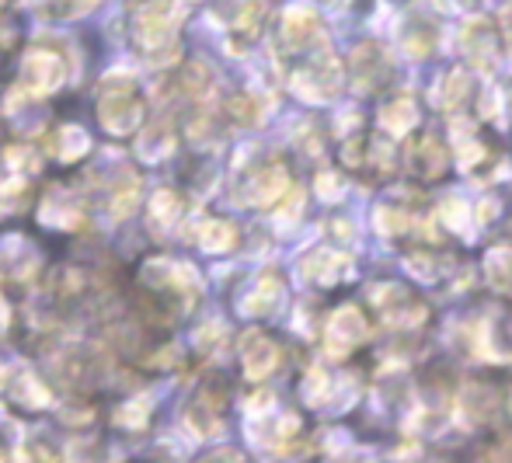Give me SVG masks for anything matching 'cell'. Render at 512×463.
Masks as SVG:
<instances>
[{"instance_id": "1", "label": "cell", "mask_w": 512, "mask_h": 463, "mask_svg": "<svg viewBox=\"0 0 512 463\" xmlns=\"http://www.w3.org/2000/svg\"><path fill=\"white\" fill-rule=\"evenodd\" d=\"M98 119H102V126L115 136H129L143 126V101L129 77H119V81L108 77L105 98H102V105H98Z\"/></svg>"}, {"instance_id": "2", "label": "cell", "mask_w": 512, "mask_h": 463, "mask_svg": "<svg viewBox=\"0 0 512 463\" xmlns=\"http://www.w3.org/2000/svg\"><path fill=\"white\" fill-rule=\"evenodd\" d=\"M175 39V21H171L168 4H147L140 14H136V46L143 53H157V49L171 46Z\"/></svg>"}, {"instance_id": "3", "label": "cell", "mask_w": 512, "mask_h": 463, "mask_svg": "<svg viewBox=\"0 0 512 463\" xmlns=\"http://www.w3.org/2000/svg\"><path fill=\"white\" fill-rule=\"evenodd\" d=\"M21 77H25V88L32 94H53L63 88V60L46 49H32L21 63Z\"/></svg>"}, {"instance_id": "4", "label": "cell", "mask_w": 512, "mask_h": 463, "mask_svg": "<svg viewBox=\"0 0 512 463\" xmlns=\"http://www.w3.org/2000/svg\"><path fill=\"white\" fill-rule=\"evenodd\" d=\"M241 356H244V370H248V376H265V373H272V366H276V359H279V349L269 342L265 335H248L244 338V345H241Z\"/></svg>"}, {"instance_id": "5", "label": "cell", "mask_w": 512, "mask_h": 463, "mask_svg": "<svg viewBox=\"0 0 512 463\" xmlns=\"http://www.w3.org/2000/svg\"><path fill=\"white\" fill-rule=\"evenodd\" d=\"M42 220L49 227H77L81 223V202L74 199L70 192H49L46 202H42Z\"/></svg>"}, {"instance_id": "6", "label": "cell", "mask_w": 512, "mask_h": 463, "mask_svg": "<svg viewBox=\"0 0 512 463\" xmlns=\"http://www.w3.org/2000/svg\"><path fill=\"white\" fill-rule=\"evenodd\" d=\"M460 408L471 422H488V418L499 411V394H495L488 383H471L460 397Z\"/></svg>"}, {"instance_id": "7", "label": "cell", "mask_w": 512, "mask_h": 463, "mask_svg": "<svg viewBox=\"0 0 512 463\" xmlns=\"http://www.w3.org/2000/svg\"><path fill=\"white\" fill-rule=\"evenodd\" d=\"M88 147H91V140L84 129L63 126L60 133H56V157H60V161H77V157L88 154Z\"/></svg>"}, {"instance_id": "8", "label": "cell", "mask_w": 512, "mask_h": 463, "mask_svg": "<svg viewBox=\"0 0 512 463\" xmlns=\"http://www.w3.org/2000/svg\"><path fill=\"white\" fill-rule=\"evenodd\" d=\"M199 244H203L206 251H227L230 244H234V227L230 223H223V220H209L206 227H203V234H199Z\"/></svg>"}, {"instance_id": "9", "label": "cell", "mask_w": 512, "mask_h": 463, "mask_svg": "<svg viewBox=\"0 0 512 463\" xmlns=\"http://www.w3.org/2000/svg\"><path fill=\"white\" fill-rule=\"evenodd\" d=\"M171 147H175V136H168V129H154V133L140 136V157H147V161L171 154Z\"/></svg>"}, {"instance_id": "10", "label": "cell", "mask_w": 512, "mask_h": 463, "mask_svg": "<svg viewBox=\"0 0 512 463\" xmlns=\"http://www.w3.org/2000/svg\"><path fill=\"white\" fill-rule=\"evenodd\" d=\"M178 213H182V199H178V192H157L154 202H150V216L161 223H175Z\"/></svg>"}, {"instance_id": "11", "label": "cell", "mask_w": 512, "mask_h": 463, "mask_svg": "<svg viewBox=\"0 0 512 463\" xmlns=\"http://www.w3.org/2000/svg\"><path fill=\"white\" fill-rule=\"evenodd\" d=\"M18 401L25 404V408H28V404H32V408H42V404L49 401V394H46V387H42V383L35 380V376L25 373L18 380Z\"/></svg>"}, {"instance_id": "12", "label": "cell", "mask_w": 512, "mask_h": 463, "mask_svg": "<svg viewBox=\"0 0 512 463\" xmlns=\"http://www.w3.org/2000/svg\"><path fill=\"white\" fill-rule=\"evenodd\" d=\"M147 415H150V404L143 401V397H136V401H129L126 408L119 411V422L129 425V429H140V425H147Z\"/></svg>"}, {"instance_id": "13", "label": "cell", "mask_w": 512, "mask_h": 463, "mask_svg": "<svg viewBox=\"0 0 512 463\" xmlns=\"http://www.w3.org/2000/svg\"><path fill=\"white\" fill-rule=\"evenodd\" d=\"M7 328V307H4V300H0V331Z\"/></svg>"}, {"instance_id": "14", "label": "cell", "mask_w": 512, "mask_h": 463, "mask_svg": "<svg viewBox=\"0 0 512 463\" xmlns=\"http://www.w3.org/2000/svg\"><path fill=\"white\" fill-rule=\"evenodd\" d=\"M0 4H4V0H0Z\"/></svg>"}, {"instance_id": "15", "label": "cell", "mask_w": 512, "mask_h": 463, "mask_svg": "<svg viewBox=\"0 0 512 463\" xmlns=\"http://www.w3.org/2000/svg\"><path fill=\"white\" fill-rule=\"evenodd\" d=\"M88 4H91V0H88Z\"/></svg>"}]
</instances>
